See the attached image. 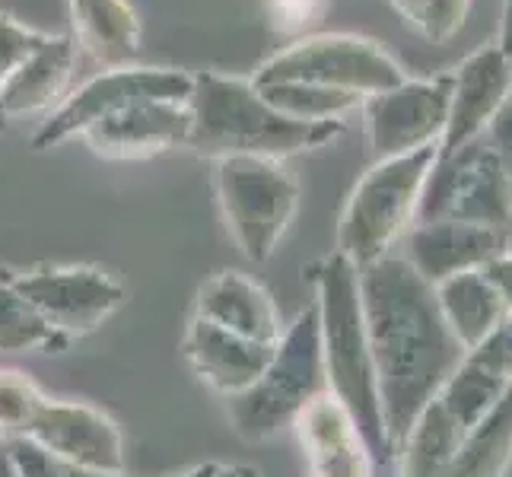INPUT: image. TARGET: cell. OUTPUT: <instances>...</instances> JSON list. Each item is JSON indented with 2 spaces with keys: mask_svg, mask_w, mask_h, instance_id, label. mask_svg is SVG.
<instances>
[{
  "mask_svg": "<svg viewBox=\"0 0 512 477\" xmlns=\"http://www.w3.org/2000/svg\"><path fill=\"white\" fill-rule=\"evenodd\" d=\"M258 93L277 112L299 121H341L347 112L363 105L360 96L319 90V86H306V83H271V86H258Z\"/></svg>",
  "mask_w": 512,
  "mask_h": 477,
  "instance_id": "cell-26",
  "label": "cell"
},
{
  "mask_svg": "<svg viewBox=\"0 0 512 477\" xmlns=\"http://www.w3.org/2000/svg\"><path fill=\"white\" fill-rule=\"evenodd\" d=\"M74 477H125V474H93V471H74Z\"/></svg>",
  "mask_w": 512,
  "mask_h": 477,
  "instance_id": "cell-38",
  "label": "cell"
},
{
  "mask_svg": "<svg viewBox=\"0 0 512 477\" xmlns=\"http://www.w3.org/2000/svg\"><path fill=\"white\" fill-rule=\"evenodd\" d=\"M401 20L430 42H449L465 26L471 0H392Z\"/></svg>",
  "mask_w": 512,
  "mask_h": 477,
  "instance_id": "cell-28",
  "label": "cell"
},
{
  "mask_svg": "<svg viewBox=\"0 0 512 477\" xmlns=\"http://www.w3.org/2000/svg\"><path fill=\"white\" fill-rule=\"evenodd\" d=\"M328 392L325 366H322V338H319V312L309 303L284 328L274 347L271 363L252 388L229 401V420L242 439L261 443L280 430L293 427V420L309 401Z\"/></svg>",
  "mask_w": 512,
  "mask_h": 477,
  "instance_id": "cell-5",
  "label": "cell"
},
{
  "mask_svg": "<svg viewBox=\"0 0 512 477\" xmlns=\"http://www.w3.org/2000/svg\"><path fill=\"white\" fill-rule=\"evenodd\" d=\"M188 102H134L93 121L80 140L102 159H150L188 147Z\"/></svg>",
  "mask_w": 512,
  "mask_h": 477,
  "instance_id": "cell-14",
  "label": "cell"
},
{
  "mask_svg": "<svg viewBox=\"0 0 512 477\" xmlns=\"http://www.w3.org/2000/svg\"><path fill=\"white\" fill-rule=\"evenodd\" d=\"M13 287L67 341L102 328L125 303V287L109 271L86 264L13 274Z\"/></svg>",
  "mask_w": 512,
  "mask_h": 477,
  "instance_id": "cell-10",
  "label": "cell"
},
{
  "mask_svg": "<svg viewBox=\"0 0 512 477\" xmlns=\"http://www.w3.org/2000/svg\"><path fill=\"white\" fill-rule=\"evenodd\" d=\"M74 42L105 70L140 55V20L128 0H67Z\"/></svg>",
  "mask_w": 512,
  "mask_h": 477,
  "instance_id": "cell-20",
  "label": "cell"
},
{
  "mask_svg": "<svg viewBox=\"0 0 512 477\" xmlns=\"http://www.w3.org/2000/svg\"><path fill=\"white\" fill-rule=\"evenodd\" d=\"M497 45H500L503 58L512 67V0H506V4H503V32H500V42Z\"/></svg>",
  "mask_w": 512,
  "mask_h": 477,
  "instance_id": "cell-35",
  "label": "cell"
},
{
  "mask_svg": "<svg viewBox=\"0 0 512 477\" xmlns=\"http://www.w3.org/2000/svg\"><path fill=\"white\" fill-rule=\"evenodd\" d=\"M423 220L487 223L506 233L509 191L497 147L474 140L449 156H436L414 223Z\"/></svg>",
  "mask_w": 512,
  "mask_h": 477,
  "instance_id": "cell-9",
  "label": "cell"
},
{
  "mask_svg": "<svg viewBox=\"0 0 512 477\" xmlns=\"http://www.w3.org/2000/svg\"><path fill=\"white\" fill-rule=\"evenodd\" d=\"M465 433L468 430L446 411V404L433 398L395 452L401 462V477H446Z\"/></svg>",
  "mask_w": 512,
  "mask_h": 477,
  "instance_id": "cell-22",
  "label": "cell"
},
{
  "mask_svg": "<svg viewBox=\"0 0 512 477\" xmlns=\"http://www.w3.org/2000/svg\"><path fill=\"white\" fill-rule=\"evenodd\" d=\"M194 74L179 67H109L70 90L55 112H48L39 131L32 134L35 150H51L70 137H80L93 121L112 115L134 102H188Z\"/></svg>",
  "mask_w": 512,
  "mask_h": 477,
  "instance_id": "cell-8",
  "label": "cell"
},
{
  "mask_svg": "<svg viewBox=\"0 0 512 477\" xmlns=\"http://www.w3.org/2000/svg\"><path fill=\"white\" fill-rule=\"evenodd\" d=\"M7 128V115L4 112H0V131H4Z\"/></svg>",
  "mask_w": 512,
  "mask_h": 477,
  "instance_id": "cell-39",
  "label": "cell"
},
{
  "mask_svg": "<svg viewBox=\"0 0 512 477\" xmlns=\"http://www.w3.org/2000/svg\"><path fill=\"white\" fill-rule=\"evenodd\" d=\"M484 274H487L490 284L497 287V293H500V299H503L506 312H512V252L506 249L503 255L493 258V261L487 264V268H484Z\"/></svg>",
  "mask_w": 512,
  "mask_h": 477,
  "instance_id": "cell-34",
  "label": "cell"
},
{
  "mask_svg": "<svg viewBox=\"0 0 512 477\" xmlns=\"http://www.w3.org/2000/svg\"><path fill=\"white\" fill-rule=\"evenodd\" d=\"M512 465V385L493 411L465 433L446 477H506Z\"/></svg>",
  "mask_w": 512,
  "mask_h": 477,
  "instance_id": "cell-23",
  "label": "cell"
},
{
  "mask_svg": "<svg viewBox=\"0 0 512 477\" xmlns=\"http://www.w3.org/2000/svg\"><path fill=\"white\" fill-rule=\"evenodd\" d=\"M0 477H16V468H13V458L7 452V446L0 443Z\"/></svg>",
  "mask_w": 512,
  "mask_h": 477,
  "instance_id": "cell-37",
  "label": "cell"
},
{
  "mask_svg": "<svg viewBox=\"0 0 512 477\" xmlns=\"http://www.w3.org/2000/svg\"><path fill=\"white\" fill-rule=\"evenodd\" d=\"M77 70V42L70 35H45L42 45L0 83V112L10 118L48 115L70 93Z\"/></svg>",
  "mask_w": 512,
  "mask_h": 477,
  "instance_id": "cell-18",
  "label": "cell"
},
{
  "mask_svg": "<svg viewBox=\"0 0 512 477\" xmlns=\"http://www.w3.org/2000/svg\"><path fill=\"white\" fill-rule=\"evenodd\" d=\"M309 477H373L376 455L357 420L328 392L309 401L293 420Z\"/></svg>",
  "mask_w": 512,
  "mask_h": 477,
  "instance_id": "cell-16",
  "label": "cell"
},
{
  "mask_svg": "<svg viewBox=\"0 0 512 477\" xmlns=\"http://www.w3.org/2000/svg\"><path fill=\"white\" fill-rule=\"evenodd\" d=\"M439 309H443L446 325L458 338L465 350H474L487 334L503 322L506 306L497 293V287L490 284L484 268L455 274L436 287Z\"/></svg>",
  "mask_w": 512,
  "mask_h": 477,
  "instance_id": "cell-21",
  "label": "cell"
},
{
  "mask_svg": "<svg viewBox=\"0 0 512 477\" xmlns=\"http://www.w3.org/2000/svg\"><path fill=\"white\" fill-rule=\"evenodd\" d=\"M331 10V0H261L264 26L277 35H296L306 39L312 26L325 20Z\"/></svg>",
  "mask_w": 512,
  "mask_h": 477,
  "instance_id": "cell-29",
  "label": "cell"
},
{
  "mask_svg": "<svg viewBox=\"0 0 512 477\" xmlns=\"http://www.w3.org/2000/svg\"><path fill=\"white\" fill-rule=\"evenodd\" d=\"M214 191L239 252L268 261L299 210V182L280 159L226 156L214 166Z\"/></svg>",
  "mask_w": 512,
  "mask_h": 477,
  "instance_id": "cell-6",
  "label": "cell"
},
{
  "mask_svg": "<svg viewBox=\"0 0 512 477\" xmlns=\"http://www.w3.org/2000/svg\"><path fill=\"white\" fill-rule=\"evenodd\" d=\"M439 144L414 153L376 159L353 185L338 220V249L353 268H366L388 255L392 242L401 239L417 220L423 188L436 166Z\"/></svg>",
  "mask_w": 512,
  "mask_h": 477,
  "instance_id": "cell-4",
  "label": "cell"
},
{
  "mask_svg": "<svg viewBox=\"0 0 512 477\" xmlns=\"http://www.w3.org/2000/svg\"><path fill=\"white\" fill-rule=\"evenodd\" d=\"M468 360L487 369V373L497 376L500 382L512 385V312L503 315V322L493 328L478 347L468 350Z\"/></svg>",
  "mask_w": 512,
  "mask_h": 477,
  "instance_id": "cell-30",
  "label": "cell"
},
{
  "mask_svg": "<svg viewBox=\"0 0 512 477\" xmlns=\"http://www.w3.org/2000/svg\"><path fill=\"white\" fill-rule=\"evenodd\" d=\"M452 74L404 80L385 93L369 96L360 109L373 159H392L439 144L449 118Z\"/></svg>",
  "mask_w": 512,
  "mask_h": 477,
  "instance_id": "cell-11",
  "label": "cell"
},
{
  "mask_svg": "<svg viewBox=\"0 0 512 477\" xmlns=\"http://www.w3.org/2000/svg\"><path fill=\"white\" fill-rule=\"evenodd\" d=\"M255 86L271 83H306L319 90L350 93L363 102L376 93L408 80L401 64L388 51L363 35L350 32H322L296 39L293 45L280 48L277 55L261 61L249 77Z\"/></svg>",
  "mask_w": 512,
  "mask_h": 477,
  "instance_id": "cell-7",
  "label": "cell"
},
{
  "mask_svg": "<svg viewBox=\"0 0 512 477\" xmlns=\"http://www.w3.org/2000/svg\"><path fill=\"white\" fill-rule=\"evenodd\" d=\"M217 474H220V462H204V465H194L175 477H217Z\"/></svg>",
  "mask_w": 512,
  "mask_h": 477,
  "instance_id": "cell-36",
  "label": "cell"
},
{
  "mask_svg": "<svg viewBox=\"0 0 512 477\" xmlns=\"http://www.w3.org/2000/svg\"><path fill=\"white\" fill-rule=\"evenodd\" d=\"M26 439L42 446L74 471L125 474L128 452L118 423L86 401L45 398L35 411Z\"/></svg>",
  "mask_w": 512,
  "mask_h": 477,
  "instance_id": "cell-12",
  "label": "cell"
},
{
  "mask_svg": "<svg viewBox=\"0 0 512 477\" xmlns=\"http://www.w3.org/2000/svg\"><path fill=\"white\" fill-rule=\"evenodd\" d=\"M509 249L506 233L487 223H465V220H423L408 229V264L439 287L455 274L481 271L487 264Z\"/></svg>",
  "mask_w": 512,
  "mask_h": 477,
  "instance_id": "cell-15",
  "label": "cell"
},
{
  "mask_svg": "<svg viewBox=\"0 0 512 477\" xmlns=\"http://www.w3.org/2000/svg\"><path fill=\"white\" fill-rule=\"evenodd\" d=\"M512 99V67L500 45H484L452 70V99L446 131L439 137V156H449L490 131L493 118Z\"/></svg>",
  "mask_w": 512,
  "mask_h": 477,
  "instance_id": "cell-13",
  "label": "cell"
},
{
  "mask_svg": "<svg viewBox=\"0 0 512 477\" xmlns=\"http://www.w3.org/2000/svg\"><path fill=\"white\" fill-rule=\"evenodd\" d=\"M274 347L277 344L249 341L242 334L210 325L198 315H191L182 338L185 360L194 369V376L223 398H236L245 388H252L264 366L271 363Z\"/></svg>",
  "mask_w": 512,
  "mask_h": 477,
  "instance_id": "cell-17",
  "label": "cell"
},
{
  "mask_svg": "<svg viewBox=\"0 0 512 477\" xmlns=\"http://www.w3.org/2000/svg\"><path fill=\"white\" fill-rule=\"evenodd\" d=\"M48 395L20 369H0V443L26 439L35 411Z\"/></svg>",
  "mask_w": 512,
  "mask_h": 477,
  "instance_id": "cell-27",
  "label": "cell"
},
{
  "mask_svg": "<svg viewBox=\"0 0 512 477\" xmlns=\"http://www.w3.org/2000/svg\"><path fill=\"white\" fill-rule=\"evenodd\" d=\"M309 284L315 290V312H319V338H322V366L328 395L338 398L347 414L357 420L376 462H392L385 439V420L379 404L376 366L369 350L363 296H360V268L331 252L309 264Z\"/></svg>",
  "mask_w": 512,
  "mask_h": 477,
  "instance_id": "cell-3",
  "label": "cell"
},
{
  "mask_svg": "<svg viewBox=\"0 0 512 477\" xmlns=\"http://www.w3.org/2000/svg\"><path fill=\"white\" fill-rule=\"evenodd\" d=\"M506 382H500L497 376H490L487 369H481L478 363H471L465 357V363L449 376V382L439 388V401L446 404V411L462 423L465 430H471L474 423L484 420L493 404H497L506 392Z\"/></svg>",
  "mask_w": 512,
  "mask_h": 477,
  "instance_id": "cell-25",
  "label": "cell"
},
{
  "mask_svg": "<svg viewBox=\"0 0 512 477\" xmlns=\"http://www.w3.org/2000/svg\"><path fill=\"white\" fill-rule=\"evenodd\" d=\"M490 144L497 147L503 175H506V191H509V223H506V245L512 252V99L503 105V112L493 118L490 125Z\"/></svg>",
  "mask_w": 512,
  "mask_h": 477,
  "instance_id": "cell-33",
  "label": "cell"
},
{
  "mask_svg": "<svg viewBox=\"0 0 512 477\" xmlns=\"http://www.w3.org/2000/svg\"><path fill=\"white\" fill-rule=\"evenodd\" d=\"M67 344L13 287V274L0 271V353H61Z\"/></svg>",
  "mask_w": 512,
  "mask_h": 477,
  "instance_id": "cell-24",
  "label": "cell"
},
{
  "mask_svg": "<svg viewBox=\"0 0 512 477\" xmlns=\"http://www.w3.org/2000/svg\"><path fill=\"white\" fill-rule=\"evenodd\" d=\"M194 315L261 344H277L287 328L271 293L242 271H220L210 277L198 293Z\"/></svg>",
  "mask_w": 512,
  "mask_h": 477,
  "instance_id": "cell-19",
  "label": "cell"
},
{
  "mask_svg": "<svg viewBox=\"0 0 512 477\" xmlns=\"http://www.w3.org/2000/svg\"><path fill=\"white\" fill-rule=\"evenodd\" d=\"M188 112V150L214 163L226 156H264L284 163L287 156L328 147L344 134V121L290 118L277 112L252 80L217 70L194 74Z\"/></svg>",
  "mask_w": 512,
  "mask_h": 477,
  "instance_id": "cell-2",
  "label": "cell"
},
{
  "mask_svg": "<svg viewBox=\"0 0 512 477\" xmlns=\"http://www.w3.org/2000/svg\"><path fill=\"white\" fill-rule=\"evenodd\" d=\"M42 39H45V32H35L23 26L20 20H13V16L0 13V83L42 45Z\"/></svg>",
  "mask_w": 512,
  "mask_h": 477,
  "instance_id": "cell-31",
  "label": "cell"
},
{
  "mask_svg": "<svg viewBox=\"0 0 512 477\" xmlns=\"http://www.w3.org/2000/svg\"><path fill=\"white\" fill-rule=\"evenodd\" d=\"M4 446L13 458L16 477H74V468L58 462L55 455L35 446L32 439H10Z\"/></svg>",
  "mask_w": 512,
  "mask_h": 477,
  "instance_id": "cell-32",
  "label": "cell"
},
{
  "mask_svg": "<svg viewBox=\"0 0 512 477\" xmlns=\"http://www.w3.org/2000/svg\"><path fill=\"white\" fill-rule=\"evenodd\" d=\"M360 296L385 439L395 458L420 411L465 363L468 350L446 325L436 287L411 268L408 258L385 255L360 268Z\"/></svg>",
  "mask_w": 512,
  "mask_h": 477,
  "instance_id": "cell-1",
  "label": "cell"
}]
</instances>
